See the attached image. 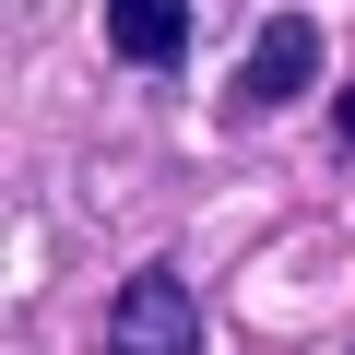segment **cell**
Segmentation results:
<instances>
[{"mask_svg":"<svg viewBox=\"0 0 355 355\" xmlns=\"http://www.w3.org/2000/svg\"><path fill=\"white\" fill-rule=\"evenodd\" d=\"M343 142H355V95H343Z\"/></svg>","mask_w":355,"mask_h":355,"instance_id":"obj_4","label":"cell"},{"mask_svg":"<svg viewBox=\"0 0 355 355\" xmlns=\"http://www.w3.org/2000/svg\"><path fill=\"white\" fill-rule=\"evenodd\" d=\"M107 48L119 60H178V48H190V12H178V0H107Z\"/></svg>","mask_w":355,"mask_h":355,"instance_id":"obj_3","label":"cell"},{"mask_svg":"<svg viewBox=\"0 0 355 355\" xmlns=\"http://www.w3.org/2000/svg\"><path fill=\"white\" fill-rule=\"evenodd\" d=\"M308 71H320V24H308V12H272V24L249 36V60H237L225 107H237V119H272L284 95H308Z\"/></svg>","mask_w":355,"mask_h":355,"instance_id":"obj_2","label":"cell"},{"mask_svg":"<svg viewBox=\"0 0 355 355\" xmlns=\"http://www.w3.org/2000/svg\"><path fill=\"white\" fill-rule=\"evenodd\" d=\"M107 355H202V296L178 284L166 261H142L107 296Z\"/></svg>","mask_w":355,"mask_h":355,"instance_id":"obj_1","label":"cell"}]
</instances>
